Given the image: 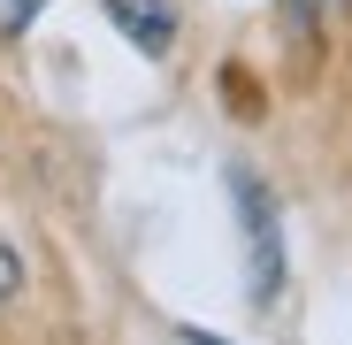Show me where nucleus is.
<instances>
[{
	"label": "nucleus",
	"instance_id": "1",
	"mask_svg": "<svg viewBox=\"0 0 352 345\" xmlns=\"http://www.w3.org/2000/svg\"><path fill=\"white\" fill-rule=\"evenodd\" d=\"M230 192H238V230H245V292L253 307H268L283 292V222H276V192L261 177H230Z\"/></svg>",
	"mask_w": 352,
	"mask_h": 345
},
{
	"label": "nucleus",
	"instance_id": "2",
	"mask_svg": "<svg viewBox=\"0 0 352 345\" xmlns=\"http://www.w3.org/2000/svg\"><path fill=\"white\" fill-rule=\"evenodd\" d=\"M107 23L123 31L146 62H161V54L176 46V8H168V0H107Z\"/></svg>",
	"mask_w": 352,
	"mask_h": 345
},
{
	"label": "nucleus",
	"instance_id": "3",
	"mask_svg": "<svg viewBox=\"0 0 352 345\" xmlns=\"http://www.w3.org/2000/svg\"><path fill=\"white\" fill-rule=\"evenodd\" d=\"M46 8V0H0V39H16V31H31V16Z\"/></svg>",
	"mask_w": 352,
	"mask_h": 345
},
{
	"label": "nucleus",
	"instance_id": "4",
	"mask_svg": "<svg viewBox=\"0 0 352 345\" xmlns=\"http://www.w3.org/2000/svg\"><path fill=\"white\" fill-rule=\"evenodd\" d=\"M23 292V261H16V246L0 238V300H16Z\"/></svg>",
	"mask_w": 352,
	"mask_h": 345
},
{
	"label": "nucleus",
	"instance_id": "5",
	"mask_svg": "<svg viewBox=\"0 0 352 345\" xmlns=\"http://www.w3.org/2000/svg\"><path fill=\"white\" fill-rule=\"evenodd\" d=\"M176 345H222V337H207V330H176Z\"/></svg>",
	"mask_w": 352,
	"mask_h": 345
},
{
	"label": "nucleus",
	"instance_id": "6",
	"mask_svg": "<svg viewBox=\"0 0 352 345\" xmlns=\"http://www.w3.org/2000/svg\"><path fill=\"white\" fill-rule=\"evenodd\" d=\"M314 8H322V16H344V8H352V0H314Z\"/></svg>",
	"mask_w": 352,
	"mask_h": 345
}]
</instances>
